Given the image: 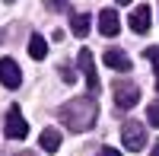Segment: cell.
Instances as JSON below:
<instances>
[{
	"mask_svg": "<svg viewBox=\"0 0 159 156\" xmlns=\"http://www.w3.org/2000/svg\"><path fill=\"white\" fill-rule=\"evenodd\" d=\"M143 54H147V61L153 64V70H156V89H159V48H147Z\"/></svg>",
	"mask_w": 159,
	"mask_h": 156,
	"instance_id": "13",
	"label": "cell"
},
{
	"mask_svg": "<svg viewBox=\"0 0 159 156\" xmlns=\"http://www.w3.org/2000/svg\"><path fill=\"white\" fill-rule=\"evenodd\" d=\"M147 121L153 127H159V102H150V105H147Z\"/></svg>",
	"mask_w": 159,
	"mask_h": 156,
	"instance_id": "14",
	"label": "cell"
},
{
	"mask_svg": "<svg viewBox=\"0 0 159 156\" xmlns=\"http://www.w3.org/2000/svg\"><path fill=\"white\" fill-rule=\"evenodd\" d=\"M153 156H159V144H156V147H153Z\"/></svg>",
	"mask_w": 159,
	"mask_h": 156,
	"instance_id": "17",
	"label": "cell"
},
{
	"mask_svg": "<svg viewBox=\"0 0 159 156\" xmlns=\"http://www.w3.org/2000/svg\"><path fill=\"white\" fill-rule=\"evenodd\" d=\"M3 134L10 137V140H22L25 134H29V124H25V118L19 115V108L13 105L10 112H7V124H3Z\"/></svg>",
	"mask_w": 159,
	"mask_h": 156,
	"instance_id": "5",
	"label": "cell"
},
{
	"mask_svg": "<svg viewBox=\"0 0 159 156\" xmlns=\"http://www.w3.org/2000/svg\"><path fill=\"white\" fill-rule=\"evenodd\" d=\"M137 102H140V86L134 80H124V83L118 80L115 83V105L118 108H134Z\"/></svg>",
	"mask_w": 159,
	"mask_h": 156,
	"instance_id": "4",
	"label": "cell"
},
{
	"mask_svg": "<svg viewBox=\"0 0 159 156\" xmlns=\"http://www.w3.org/2000/svg\"><path fill=\"white\" fill-rule=\"evenodd\" d=\"M3 3H13V0H3Z\"/></svg>",
	"mask_w": 159,
	"mask_h": 156,
	"instance_id": "20",
	"label": "cell"
},
{
	"mask_svg": "<svg viewBox=\"0 0 159 156\" xmlns=\"http://www.w3.org/2000/svg\"><path fill=\"white\" fill-rule=\"evenodd\" d=\"M102 61L108 64L111 70H121V73H127L130 67H134V61H130V57L124 54L121 48H108V51H105V54H102Z\"/></svg>",
	"mask_w": 159,
	"mask_h": 156,
	"instance_id": "7",
	"label": "cell"
},
{
	"mask_svg": "<svg viewBox=\"0 0 159 156\" xmlns=\"http://www.w3.org/2000/svg\"><path fill=\"white\" fill-rule=\"evenodd\" d=\"M99 156H121V150H115V147H102Z\"/></svg>",
	"mask_w": 159,
	"mask_h": 156,
	"instance_id": "15",
	"label": "cell"
},
{
	"mask_svg": "<svg viewBox=\"0 0 159 156\" xmlns=\"http://www.w3.org/2000/svg\"><path fill=\"white\" fill-rule=\"evenodd\" d=\"M89 25H92V16H89V13H73V16H70V29H73V35H80V38L89 32Z\"/></svg>",
	"mask_w": 159,
	"mask_h": 156,
	"instance_id": "11",
	"label": "cell"
},
{
	"mask_svg": "<svg viewBox=\"0 0 159 156\" xmlns=\"http://www.w3.org/2000/svg\"><path fill=\"white\" fill-rule=\"evenodd\" d=\"M0 42H3V32H0Z\"/></svg>",
	"mask_w": 159,
	"mask_h": 156,
	"instance_id": "19",
	"label": "cell"
},
{
	"mask_svg": "<svg viewBox=\"0 0 159 156\" xmlns=\"http://www.w3.org/2000/svg\"><path fill=\"white\" fill-rule=\"evenodd\" d=\"M121 144L127 150H143V144H147V127H143L140 121H124L121 124Z\"/></svg>",
	"mask_w": 159,
	"mask_h": 156,
	"instance_id": "2",
	"label": "cell"
},
{
	"mask_svg": "<svg viewBox=\"0 0 159 156\" xmlns=\"http://www.w3.org/2000/svg\"><path fill=\"white\" fill-rule=\"evenodd\" d=\"M118 29H121V19H118V10H102L99 13V32L105 38L118 35Z\"/></svg>",
	"mask_w": 159,
	"mask_h": 156,
	"instance_id": "9",
	"label": "cell"
},
{
	"mask_svg": "<svg viewBox=\"0 0 159 156\" xmlns=\"http://www.w3.org/2000/svg\"><path fill=\"white\" fill-rule=\"evenodd\" d=\"M115 3H130V0H115Z\"/></svg>",
	"mask_w": 159,
	"mask_h": 156,
	"instance_id": "18",
	"label": "cell"
},
{
	"mask_svg": "<svg viewBox=\"0 0 159 156\" xmlns=\"http://www.w3.org/2000/svg\"><path fill=\"white\" fill-rule=\"evenodd\" d=\"M80 70H83V76H86V89L92 96H99V89H102V83H99V70H96V61H92V51L89 48H83L80 51Z\"/></svg>",
	"mask_w": 159,
	"mask_h": 156,
	"instance_id": "3",
	"label": "cell"
},
{
	"mask_svg": "<svg viewBox=\"0 0 159 156\" xmlns=\"http://www.w3.org/2000/svg\"><path fill=\"white\" fill-rule=\"evenodd\" d=\"M127 25H130L134 32H140V35H143V32H147L150 25H153V13H150V7H147V3H143V7H137L134 13H130Z\"/></svg>",
	"mask_w": 159,
	"mask_h": 156,
	"instance_id": "8",
	"label": "cell"
},
{
	"mask_svg": "<svg viewBox=\"0 0 159 156\" xmlns=\"http://www.w3.org/2000/svg\"><path fill=\"white\" fill-rule=\"evenodd\" d=\"M38 144H42L45 153H57L61 150V131H57V127H45L42 137H38Z\"/></svg>",
	"mask_w": 159,
	"mask_h": 156,
	"instance_id": "10",
	"label": "cell"
},
{
	"mask_svg": "<svg viewBox=\"0 0 159 156\" xmlns=\"http://www.w3.org/2000/svg\"><path fill=\"white\" fill-rule=\"evenodd\" d=\"M48 3L54 7V10H67V3H64V0H48Z\"/></svg>",
	"mask_w": 159,
	"mask_h": 156,
	"instance_id": "16",
	"label": "cell"
},
{
	"mask_svg": "<svg viewBox=\"0 0 159 156\" xmlns=\"http://www.w3.org/2000/svg\"><path fill=\"white\" fill-rule=\"evenodd\" d=\"M0 83H3L7 89H19L22 73H19V64L13 61V57H3V61H0Z\"/></svg>",
	"mask_w": 159,
	"mask_h": 156,
	"instance_id": "6",
	"label": "cell"
},
{
	"mask_svg": "<svg viewBox=\"0 0 159 156\" xmlns=\"http://www.w3.org/2000/svg\"><path fill=\"white\" fill-rule=\"evenodd\" d=\"M29 54H32L35 61H45V54H48V42H45V35H32V38H29Z\"/></svg>",
	"mask_w": 159,
	"mask_h": 156,
	"instance_id": "12",
	"label": "cell"
},
{
	"mask_svg": "<svg viewBox=\"0 0 159 156\" xmlns=\"http://www.w3.org/2000/svg\"><path fill=\"white\" fill-rule=\"evenodd\" d=\"M61 121H64V127L67 131H73V134H83V131H89L92 124H96V118H99V105H96V99L92 96H80V99H70L67 105H61Z\"/></svg>",
	"mask_w": 159,
	"mask_h": 156,
	"instance_id": "1",
	"label": "cell"
}]
</instances>
